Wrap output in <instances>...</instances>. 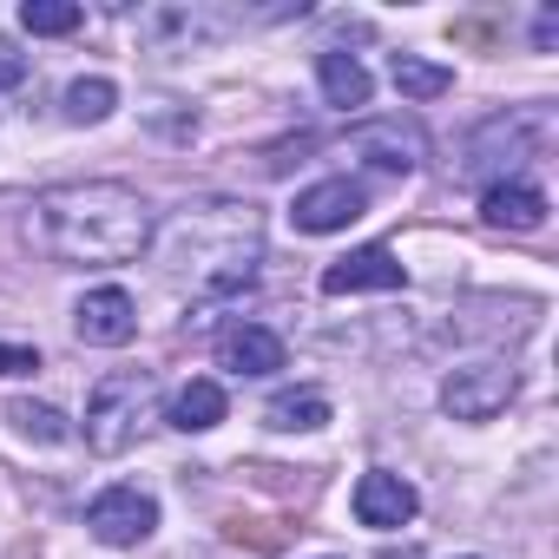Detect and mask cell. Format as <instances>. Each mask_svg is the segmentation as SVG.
<instances>
[{
  "mask_svg": "<svg viewBox=\"0 0 559 559\" xmlns=\"http://www.w3.org/2000/svg\"><path fill=\"white\" fill-rule=\"evenodd\" d=\"M8 421H14L27 441H47V448L73 435V428H67V415H60V408H47V402H14V408H8Z\"/></svg>",
  "mask_w": 559,
  "mask_h": 559,
  "instance_id": "cell-19",
  "label": "cell"
},
{
  "mask_svg": "<svg viewBox=\"0 0 559 559\" xmlns=\"http://www.w3.org/2000/svg\"><path fill=\"white\" fill-rule=\"evenodd\" d=\"M389 80H395V86H402V99H415V106H428V99L454 93V73H448V67H435V60H421V53H395V60H389Z\"/></svg>",
  "mask_w": 559,
  "mask_h": 559,
  "instance_id": "cell-17",
  "label": "cell"
},
{
  "mask_svg": "<svg viewBox=\"0 0 559 559\" xmlns=\"http://www.w3.org/2000/svg\"><path fill=\"white\" fill-rule=\"evenodd\" d=\"M27 230L34 243L53 257V263H132L152 250L158 237V217L152 204L132 191V185H112V178H80V185H53L34 198L27 211Z\"/></svg>",
  "mask_w": 559,
  "mask_h": 559,
  "instance_id": "cell-1",
  "label": "cell"
},
{
  "mask_svg": "<svg viewBox=\"0 0 559 559\" xmlns=\"http://www.w3.org/2000/svg\"><path fill=\"white\" fill-rule=\"evenodd\" d=\"M21 27L27 34H73L80 27V8H73V0H27V8H21Z\"/></svg>",
  "mask_w": 559,
  "mask_h": 559,
  "instance_id": "cell-20",
  "label": "cell"
},
{
  "mask_svg": "<svg viewBox=\"0 0 559 559\" xmlns=\"http://www.w3.org/2000/svg\"><path fill=\"white\" fill-rule=\"evenodd\" d=\"M21 80H27V60L14 47H0V86H21Z\"/></svg>",
  "mask_w": 559,
  "mask_h": 559,
  "instance_id": "cell-22",
  "label": "cell"
},
{
  "mask_svg": "<svg viewBox=\"0 0 559 559\" xmlns=\"http://www.w3.org/2000/svg\"><path fill=\"white\" fill-rule=\"evenodd\" d=\"M480 217L500 224V230H539L546 224V191L526 185V178H500L480 191Z\"/></svg>",
  "mask_w": 559,
  "mask_h": 559,
  "instance_id": "cell-11",
  "label": "cell"
},
{
  "mask_svg": "<svg viewBox=\"0 0 559 559\" xmlns=\"http://www.w3.org/2000/svg\"><path fill=\"white\" fill-rule=\"evenodd\" d=\"M415 487L402 480V474H389V467H369L362 480H356V520L369 526V533H395V526H408L415 520Z\"/></svg>",
  "mask_w": 559,
  "mask_h": 559,
  "instance_id": "cell-10",
  "label": "cell"
},
{
  "mask_svg": "<svg viewBox=\"0 0 559 559\" xmlns=\"http://www.w3.org/2000/svg\"><path fill=\"white\" fill-rule=\"evenodd\" d=\"M408 284V270L395 263V250L389 243H362V250H349V257H336L330 270H323V297H356V290H402Z\"/></svg>",
  "mask_w": 559,
  "mask_h": 559,
  "instance_id": "cell-8",
  "label": "cell"
},
{
  "mask_svg": "<svg viewBox=\"0 0 559 559\" xmlns=\"http://www.w3.org/2000/svg\"><path fill=\"white\" fill-rule=\"evenodd\" d=\"M217 362L230 376H276L284 369V336L263 330V323H237L224 343H217Z\"/></svg>",
  "mask_w": 559,
  "mask_h": 559,
  "instance_id": "cell-12",
  "label": "cell"
},
{
  "mask_svg": "<svg viewBox=\"0 0 559 559\" xmlns=\"http://www.w3.org/2000/svg\"><path fill=\"white\" fill-rule=\"evenodd\" d=\"M369 211V191L356 185V178H323V185H310V191H297V230H310V237H330V230H349L356 217Z\"/></svg>",
  "mask_w": 559,
  "mask_h": 559,
  "instance_id": "cell-6",
  "label": "cell"
},
{
  "mask_svg": "<svg viewBox=\"0 0 559 559\" xmlns=\"http://www.w3.org/2000/svg\"><path fill=\"white\" fill-rule=\"evenodd\" d=\"M40 369V349L27 343H0V376H34Z\"/></svg>",
  "mask_w": 559,
  "mask_h": 559,
  "instance_id": "cell-21",
  "label": "cell"
},
{
  "mask_svg": "<svg viewBox=\"0 0 559 559\" xmlns=\"http://www.w3.org/2000/svg\"><path fill=\"white\" fill-rule=\"evenodd\" d=\"M263 421H270L276 435H310V428L330 421V395H317V389H290V395H276V402L263 408Z\"/></svg>",
  "mask_w": 559,
  "mask_h": 559,
  "instance_id": "cell-16",
  "label": "cell"
},
{
  "mask_svg": "<svg viewBox=\"0 0 559 559\" xmlns=\"http://www.w3.org/2000/svg\"><path fill=\"white\" fill-rule=\"evenodd\" d=\"M152 243L171 284H191V297H230L263 263V217L257 204L204 198V204H185Z\"/></svg>",
  "mask_w": 559,
  "mask_h": 559,
  "instance_id": "cell-2",
  "label": "cell"
},
{
  "mask_svg": "<svg viewBox=\"0 0 559 559\" xmlns=\"http://www.w3.org/2000/svg\"><path fill=\"white\" fill-rule=\"evenodd\" d=\"M217 421H224V389H217L211 376H191V382L171 395V428L204 435V428H217Z\"/></svg>",
  "mask_w": 559,
  "mask_h": 559,
  "instance_id": "cell-15",
  "label": "cell"
},
{
  "mask_svg": "<svg viewBox=\"0 0 559 559\" xmlns=\"http://www.w3.org/2000/svg\"><path fill=\"white\" fill-rule=\"evenodd\" d=\"M152 526H158V500L139 487H106L86 507V533L99 546H139V539H152Z\"/></svg>",
  "mask_w": 559,
  "mask_h": 559,
  "instance_id": "cell-5",
  "label": "cell"
},
{
  "mask_svg": "<svg viewBox=\"0 0 559 559\" xmlns=\"http://www.w3.org/2000/svg\"><path fill=\"white\" fill-rule=\"evenodd\" d=\"M356 152H369V165L402 171V178L421 165V139H415V132H402V126H362V132H356Z\"/></svg>",
  "mask_w": 559,
  "mask_h": 559,
  "instance_id": "cell-14",
  "label": "cell"
},
{
  "mask_svg": "<svg viewBox=\"0 0 559 559\" xmlns=\"http://www.w3.org/2000/svg\"><path fill=\"white\" fill-rule=\"evenodd\" d=\"M152 415H158V382L145 369H119V376H106L86 395V448L112 461V454L139 448V435L152 428Z\"/></svg>",
  "mask_w": 559,
  "mask_h": 559,
  "instance_id": "cell-3",
  "label": "cell"
},
{
  "mask_svg": "<svg viewBox=\"0 0 559 559\" xmlns=\"http://www.w3.org/2000/svg\"><path fill=\"white\" fill-rule=\"evenodd\" d=\"M112 106H119V86L112 80H73L67 99H60V112L73 126H99V119H112Z\"/></svg>",
  "mask_w": 559,
  "mask_h": 559,
  "instance_id": "cell-18",
  "label": "cell"
},
{
  "mask_svg": "<svg viewBox=\"0 0 559 559\" xmlns=\"http://www.w3.org/2000/svg\"><path fill=\"white\" fill-rule=\"evenodd\" d=\"M73 330H80V343H93V349H126V343L139 336V304H132L119 284L86 290L80 310H73Z\"/></svg>",
  "mask_w": 559,
  "mask_h": 559,
  "instance_id": "cell-7",
  "label": "cell"
},
{
  "mask_svg": "<svg viewBox=\"0 0 559 559\" xmlns=\"http://www.w3.org/2000/svg\"><path fill=\"white\" fill-rule=\"evenodd\" d=\"M513 389H520V376H513L507 362H474V369H454V376L441 382V408H448L454 421H493V415L513 402Z\"/></svg>",
  "mask_w": 559,
  "mask_h": 559,
  "instance_id": "cell-4",
  "label": "cell"
},
{
  "mask_svg": "<svg viewBox=\"0 0 559 559\" xmlns=\"http://www.w3.org/2000/svg\"><path fill=\"white\" fill-rule=\"evenodd\" d=\"M237 14H211V8H152L139 14V34L158 47V53H185V47H204L217 34H230Z\"/></svg>",
  "mask_w": 559,
  "mask_h": 559,
  "instance_id": "cell-9",
  "label": "cell"
},
{
  "mask_svg": "<svg viewBox=\"0 0 559 559\" xmlns=\"http://www.w3.org/2000/svg\"><path fill=\"white\" fill-rule=\"evenodd\" d=\"M317 80H323V99L330 106H343V112L369 106V73H362L356 53H317Z\"/></svg>",
  "mask_w": 559,
  "mask_h": 559,
  "instance_id": "cell-13",
  "label": "cell"
}]
</instances>
